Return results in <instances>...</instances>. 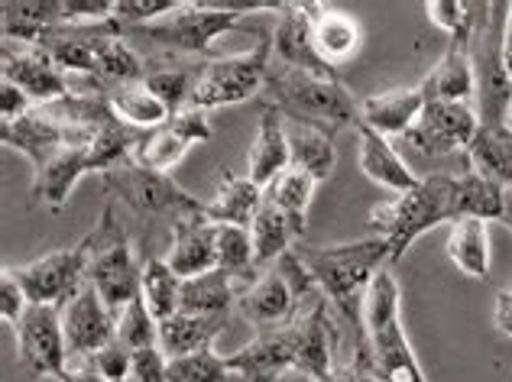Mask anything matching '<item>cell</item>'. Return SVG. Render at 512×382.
<instances>
[{"instance_id": "1", "label": "cell", "mask_w": 512, "mask_h": 382, "mask_svg": "<svg viewBox=\"0 0 512 382\" xmlns=\"http://www.w3.org/2000/svg\"><path fill=\"white\" fill-rule=\"evenodd\" d=\"M292 253L299 256V263L318 285V292L328 298V305L354 324V347H370L367 334H363V302H367L373 279L383 269H393L389 243L383 237H367L338 243V247H312V243L299 240Z\"/></svg>"}, {"instance_id": "2", "label": "cell", "mask_w": 512, "mask_h": 382, "mask_svg": "<svg viewBox=\"0 0 512 382\" xmlns=\"http://www.w3.org/2000/svg\"><path fill=\"white\" fill-rule=\"evenodd\" d=\"M263 107H276L289 124H305L325 133L357 127L360 120V104L350 98L338 75L299 72L279 62L269 68Z\"/></svg>"}, {"instance_id": "3", "label": "cell", "mask_w": 512, "mask_h": 382, "mask_svg": "<svg viewBox=\"0 0 512 382\" xmlns=\"http://www.w3.org/2000/svg\"><path fill=\"white\" fill-rule=\"evenodd\" d=\"M454 221V175L448 172H431L406 195H393L370 211V227L389 243L393 266L422 234Z\"/></svg>"}, {"instance_id": "4", "label": "cell", "mask_w": 512, "mask_h": 382, "mask_svg": "<svg viewBox=\"0 0 512 382\" xmlns=\"http://www.w3.org/2000/svg\"><path fill=\"white\" fill-rule=\"evenodd\" d=\"M363 334L380 382H428L402 327V292L393 269H383L370 285L363 302Z\"/></svg>"}, {"instance_id": "5", "label": "cell", "mask_w": 512, "mask_h": 382, "mask_svg": "<svg viewBox=\"0 0 512 382\" xmlns=\"http://www.w3.org/2000/svg\"><path fill=\"white\" fill-rule=\"evenodd\" d=\"M506 26L509 4H477V26L470 39V62H474V107L480 127H503L506 104L512 98V81L506 72Z\"/></svg>"}, {"instance_id": "6", "label": "cell", "mask_w": 512, "mask_h": 382, "mask_svg": "<svg viewBox=\"0 0 512 382\" xmlns=\"http://www.w3.org/2000/svg\"><path fill=\"white\" fill-rule=\"evenodd\" d=\"M91 263H88V285L104 298L107 311L120 318L143 295V263H137L133 247L124 227L114 221V204H107L101 224L91 230Z\"/></svg>"}, {"instance_id": "7", "label": "cell", "mask_w": 512, "mask_h": 382, "mask_svg": "<svg viewBox=\"0 0 512 382\" xmlns=\"http://www.w3.org/2000/svg\"><path fill=\"white\" fill-rule=\"evenodd\" d=\"M269 68H273V36H260V43L237 56H214L195 72L192 104L198 111L244 104L263 94Z\"/></svg>"}, {"instance_id": "8", "label": "cell", "mask_w": 512, "mask_h": 382, "mask_svg": "<svg viewBox=\"0 0 512 382\" xmlns=\"http://www.w3.org/2000/svg\"><path fill=\"white\" fill-rule=\"evenodd\" d=\"M308 292H318V285L299 263V256L289 250L276 266H269L263 276L253 279L250 289L237 298V308L244 311L250 324L260 327V334L279 331L305 311L302 298Z\"/></svg>"}, {"instance_id": "9", "label": "cell", "mask_w": 512, "mask_h": 382, "mask_svg": "<svg viewBox=\"0 0 512 382\" xmlns=\"http://www.w3.org/2000/svg\"><path fill=\"white\" fill-rule=\"evenodd\" d=\"M91 247H94V240L91 234H85L75 247H62L39 259H30V263H23V266H10V272L23 285L30 305L65 308L69 298L88 282Z\"/></svg>"}, {"instance_id": "10", "label": "cell", "mask_w": 512, "mask_h": 382, "mask_svg": "<svg viewBox=\"0 0 512 382\" xmlns=\"http://www.w3.org/2000/svg\"><path fill=\"white\" fill-rule=\"evenodd\" d=\"M104 182L111 185L120 201L137 214H169L172 221L188 214H205L208 201H198L195 195H188L182 185H175L166 172L146 169L137 159H124L104 175Z\"/></svg>"}, {"instance_id": "11", "label": "cell", "mask_w": 512, "mask_h": 382, "mask_svg": "<svg viewBox=\"0 0 512 382\" xmlns=\"http://www.w3.org/2000/svg\"><path fill=\"white\" fill-rule=\"evenodd\" d=\"M13 344L23 370L33 379L62 382L69 373V344L62 331V308L56 305H30L23 321L13 327Z\"/></svg>"}, {"instance_id": "12", "label": "cell", "mask_w": 512, "mask_h": 382, "mask_svg": "<svg viewBox=\"0 0 512 382\" xmlns=\"http://www.w3.org/2000/svg\"><path fill=\"white\" fill-rule=\"evenodd\" d=\"M240 20L244 17H237V13L211 10L205 0H182L179 10H172L169 17H163L159 23L143 26L140 33L166 49L208 56L211 46L218 43L224 33H231Z\"/></svg>"}, {"instance_id": "13", "label": "cell", "mask_w": 512, "mask_h": 382, "mask_svg": "<svg viewBox=\"0 0 512 382\" xmlns=\"http://www.w3.org/2000/svg\"><path fill=\"white\" fill-rule=\"evenodd\" d=\"M480 130V114L474 104L464 101H428L415 127L402 136L415 153L444 159L454 153H467Z\"/></svg>"}, {"instance_id": "14", "label": "cell", "mask_w": 512, "mask_h": 382, "mask_svg": "<svg viewBox=\"0 0 512 382\" xmlns=\"http://www.w3.org/2000/svg\"><path fill=\"white\" fill-rule=\"evenodd\" d=\"M211 140V120L208 111H198V107H185V111L172 114L163 127L140 133L137 146H133V159L146 169L166 172L175 169L185 159V153L198 143Z\"/></svg>"}, {"instance_id": "15", "label": "cell", "mask_w": 512, "mask_h": 382, "mask_svg": "<svg viewBox=\"0 0 512 382\" xmlns=\"http://www.w3.org/2000/svg\"><path fill=\"white\" fill-rule=\"evenodd\" d=\"M62 331L65 344H69V363L91 360L94 353L117 340V318L107 311L94 285L85 282L62 308Z\"/></svg>"}, {"instance_id": "16", "label": "cell", "mask_w": 512, "mask_h": 382, "mask_svg": "<svg viewBox=\"0 0 512 382\" xmlns=\"http://www.w3.org/2000/svg\"><path fill=\"white\" fill-rule=\"evenodd\" d=\"M234 382H276L286 370L299 366V331L295 321L279 331H263L247 347L227 357Z\"/></svg>"}, {"instance_id": "17", "label": "cell", "mask_w": 512, "mask_h": 382, "mask_svg": "<svg viewBox=\"0 0 512 382\" xmlns=\"http://www.w3.org/2000/svg\"><path fill=\"white\" fill-rule=\"evenodd\" d=\"M0 78L23 88L26 98H30L36 107L52 104V101L65 98V94H72L69 75H65L39 46L4 43V52H0Z\"/></svg>"}, {"instance_id": "18", "label": "cell", "mask_w": 512, "mask_h": 382, "mask_svg": "<svg viewBox=\"0 0 512 382\" xmlns=\"http://www.w3.org/2000/svg\"><path fill=\"white\" fill-rule=\"evenodd\" d=\"M166 263L182 282L218 269V224H211L205 214H188L172 221V247L166 253Z\"/></svg>"}, {"instance_id": "19", "label": "cell", "mask_w": 512, "mask_h": 382, "mask_svg": "<svg viewBox=\"0 0 512 382\" xmlns=\"http://www.w3.org/2000/svg\"><path fill=\"white\" fill-rule=\"evenodd\" d=\"M269 36H273V62L286 65V68H299V72L338 75L325 59L318 56L305 4H292V0H286L279 10L276 30Z\"/></svg>"}, {"instance_id": "20", "label": "cell", "mask_w": 512, "mask_h": 382, "mask_svg": "<svg viewBox=\"0 0 512 382\" xmlns=\"http://www.w3.org/2000/svg\"><path fill=\"white\" fill-rule=\"evenodd\" d=\"M470 39L474 33H461L448 39V49L438 59V65L419 81L428 101H464L474 104V62H470Z\"/></svg>"}, {"instance_id": "21", "label": "cell", "mask_w": 512, "mask_h": 382, "mask_svg": "<svg viewBox=\"0 0 512 382\" xmlns=\"http://www.w3.org/2000/svg\"><path fill=\"white\" fill-rule=\"evenodd\" d=\"M289 166H292V153H289L286 117H282L276 107H263L250 156H247V179L260 188H269Z\"/></svg>"}, {"instance_id": "22", "label": "cell", "mask_w": 512, "mask_h": 382, "mask_svg": "<svg viewBox=\"0 0 512 382\" xmlns=\"http://www.w3.org/2000/svg\"><path fill=\"white\" fill-rule=\"evenodd\" d=\"M354 130L360 136V149H357L360 169L373 185L393 191V195H406V191L419 185V175L406 166V159L396 153V146L389 136L370 130L367 124H360V120Z\"/></svg>"}, {"instance_id": "23", "label": "cell", "mask_w": 512, "mask_h": 382, "mask_svg": "<svg viewBox=\"0 0 512 382\" xmlns=\"http://www.w3.org/2000/svg\"><path fill=\"white\" fill-rule=\"evenodd\" d=\"M425 111V91L422 85H406V88H393V91H380L370 94V98L360 101V124H367L370 130L383 133V136H406L415 120Z\"/></svg>"}, {"instance_id": "24", "label": "cell", "mask_w": 512, "mask_h": 382, "mask_svg": "<svg viewBox=\"0 0 512 382\" xmlns=\"http://www.w3.org/2000/svg\"><path fill=\"white\" fill-rule=\"evenodd\" d=\"M305 13H308V23H312V39H315L318 56L325 59L331 68H338L341 62L357 56L363 33H360V23L354 17H347L344 10L315 4V0H308Z\"/></svg>"}, {"instance_id": "25", "label": "cell", "mask_w": 512, "mask_h": 382, "mask_svg": "<svg viewBox=\"0 0 512 382\" xmlns=\"http://www.w3.org/2000/svg\"><path fill=\"white\" fill-rule=\"evenodd\" d=\"M56 26H62V0H7L0 4L4 43L39 46Z\"/></svg>"}, {"instance_id": "26", "label": "cell", "mask_w": 512, "mask_h": 382, "mask_svg": "<svg viewBox=\"0 0 512 382\" xmlns=\"http://www.w3.org/2000/svg\"><path fill=\"white\" fill-rule=\"evenodd\" d=\"M260 204H263L260 185L250 182L247 175L244 179H237V175L224 172L218 179L214 198L205 204V217L218 227H247L250 230L256 211H260Z\"/></svg>"}, {"instance_id": "27", "label": "cell", "mask_w": 512, "mask_h": 382, "mask_svg": "<svg viewBox=\"0 0 512 382\" xmlns=\"http://www.w3.org/2000/svg\"><path fill=\"white\" fill-rule=\"evenodd\" d=\"M227 318H208V315H188V311H175L172 318L159 321V347L169 360L188 357L205 347H214L221 337Z\"/></svg>"}, {"instance_id": "28", "label": "cell", "mask_w": 512, "mask_h": 382, "mask_svg": "<svg viewBox=\"0 0 512 382\" xmlns=\"http://www.w3.org/2000/svg\"><path fill=\"white\" fill-rule=\"evenodd\" d=\"M240 295H244V289H240L224 269H211L205 276L182 282L179 311H188V315H208V318H227V311L237 305Z\"/></svg>"}, {"instance_id": "29", "label": "cell", "mask_w": 512, "mask_h": 382, "mask_svg": "<svg viewBox=\"0 0 512 382\" xmlns=\"http://www.w3.org/2000/svg\"><path fill=\"white\" fill-rule=\"evenodd\" d=\"M506 185L490 182L474 169L454 175V217H477V221H503Z\"/></svg>"}, {"instance_id": "30", "label": "cell", "mask_w": 512, "mask_h": 382, "mask_svg": "<svg viewBox=\"0 0 512 382\" xmlns=\"http://www.w3.org/2000/svg\"><path fill=\"white\" fill-rule=\"evenodd\" d=\"M451 263L474 279H490V224L477 217H461L448 234Z\"/></svg>"}, {"instance_id": "31", "label": "cell", "mask_w": 512, "mask_h": 382, "mask_svg": "<svg viewBox=\"0 0 512 382\" xmlns=\"http://www.w3.org/2000/svg\"><path fill=\"white\" fill-rule=\"evenodd\" d=\"M250 240H253L256 266H266V269L273 263H279V259L299 243L292 221L266 195H263L260 211H256V217H253V224H250Z\"/></svg>"}, {"instance_id": "32", "label": "cell", "mask_w": 512, "mask_h": 382, "mask_svg": "<svg viewBox=\"0 0 512 382\" xmlns=\"http://www.w3.org/2000/svg\"><path fill=\"white\" fill-rule=\"evenodd\" d=\"M107 101H111L114 107V114L124 120V124L130 130H156V127H163L166 120L172 117L166 111V104L156 98V94L150 91V85H146V78L143 81H130V85H117L107 91Z\"/></svg>"}, {"instance_id": "33", "label": "cell", "mask_w": 512, "mask_h": 382, "mask_svg": "<svg viewBox=\"0 0 512 382\" xmlns=\"http://www.w3.org/2000/svg\"><path fill=\"white\" fill-rule=\"evenodd\" d=\"M467 169L509 188L512 182V133L506 127H480L467 146Z\"/></svg>"}, {"instance_id": "34", "label": "cell", "mask_w": 512, "mask_h": 382, "mask_svg": "<svg viewBox=\"0 0 512 382\" xmlns=\"http://www.w3.org/2000/svg\"><path fill=\"white\" fill-rule=\"evenodd\" d=\"M289 153H292V166L312 175L315 182H328L334 172V162H338V153H334V140L331 133L305 127V124H289Z\"/></svg>"}, {"instance_id": "35", "label": "cell", "mask_w": 512, "mask_h": 382, "mask_svg": "<svg viewBox=\"0 0 512 382\" xmlns=\"http://www.w3.org/2000/svg\"><path fill=\"white\" fill-rule=\"evenodd\" d=\"M315 188H318V182L312 179V175L302 172V169H295V166H289L273 185L263 188V195L292 221L295 237H299V240H305L308 204H312V198H315Z\"/></svg>"}, {"instance_id": "36", "label": "cell", "mask_w": 512, "mask_h": 382, "mask_svg": "<svg viewBox=\"0 0 512 382\" xmlns=\"http://www.w3.org/2000/svg\"><path fill=\"white\" fill-rule=\"evenodd\" d=\"M143 302L153 311L156 321H166L179 311L182 279L175 276L166 259H146L143 263Z\"/></svg>"}, {"instance_id": "37", "label": "cell", "mask_w": 512, "mask_h": 382, "mask_svg": "<svg viewBox=\"0 0 512 382\" xmlns=\"http://www.w3.org/2000/svg\"><path fill=\"white\" fill-rule=\"evenodd\" d=\"M218 269H224L244 292L253 285L256 253L247 227H218Z\"/></svg>"}, {"instance_id": "38", "label": "cell", "mask_w": 512, "mask_h": 382, "mask_svg": "<svg viewBox=\"0 0 512 382\" xmlns=\"http://www.w3.org/2000/svg\"><path fill=\"white\" fill-rule=\"evenodd\" d=\"M169 382H234L227 357L214 347H205L188 357L169 360Z\"/></svg>"}, {"instance_id": "39", "label": "cell", "mask_w": 512, "mask_h": 382, "mask_svg": "<svg viewBox=\"0 0 512 382\" xmlns=\"http://www.w3.org/2000/svg\"><path fill=\"white\" fill-rule=\"evenodd\" d=\"M117 340L127 350H146L159 344V321L153 318V311L146 308L143 295L137 302H130V308L117 318Z\"/></svg>"}, {"instance_id": "40", "label": "cell", "mask_w": 512, "mask_h": 382, "mask_svg": "<svg viewBox=\"0 0 512 382\" xmlns=\"http://www.w3.org/2000/svg\"><path fill=\"white\" fill-rule=\"evenodd\" d=\"M146 85H150V91L166 104L169 114H179L192 104L195 75L185 72V68H159V72L146 75Z\"/></svg>"}, {"instance_id": "41", "label": "cell", "mask_w": 512, "mask_h": 382, "mask_svg": "<svg viewBox=\"0 0 512 382\" xmlns=\"http://www.w3.org/2000/svg\"><path fill=\"white\" fill-rule=\"evenodd\" d=\"M425 13L438 30L448 33V39L474 33L477 26V4H467V0H431V4H425Z\"/></svg>"}, {"instance_id": "42", "label": "cell", "mask_w": 512, "mask_h": 382, "mask_svg": "<svg viewBox=\"0 0 512 382\" xmlns=\"http://www.w3.org/2000/svg\"><path fill=\"white\" fill-rule=\"evenodd\" d=\"M179 4L182 0H114V20L124 30H143V26L159 23L172 10H179Z\"/></svg>"}, {"instance_id": "43", "label": "cell", "mask_w": 512, "mask_h": 382, "mask_svg": "<svg viewBox=\"0 0 512 382\" xmlns=\"http://www.w3.org/2000/svg\"><path fill=\"white\" fill-rule=\"evenodd\" d=\"M114 20V0H62V26H104Z\"/></svg>"}, {"instance_id": "44", "label": "cell", "mask_w": 512, "mask_h": 382, "mask_svg": "<svg viewBox=\"0 0 512 382\" xmlns=\"http://www.w3.org/2000/svg\"><path fill=\"white\" fill-rule=\"evenodd\" d=\"M88 363L107 382H130V373H133V350H127L124 344H120V340H114V344H107L104 350L94 353Z\"/></svg>"}, {"instance_id": "45", "label": "cell", "mask_w": 512, "mask_h": 382, "mask_svg": "<svg viewBox=\"0 0 512 382\" xmlns=\"http://www.w3.org/2000/svg\"><path fill=\"white\" fill-rule=\"evenodd\" d=\"M26 311H30V298H26L23 285L10 272V266H4V272H0V318L10 327H17Z\"/></svg>"}, {"instance_id": "46", "label": "cell", "mask_w": 512, "mask_h": 382, "mask_svg": "<svg viewBox=\"0 0 512 382\" xmlns=\"http://www.w3.org/2000/svg\"><path fill=\"white\" fill-rule=\"evenodd\" d=\"M133 382H169V357L163 347H146V350H133Z\"/></svg>"}, {"instance_id": "47", "label": "cell", "mask_w": 512, "mask_h": 382, "mask_svg": "<svg viewBox=\"0 0 512 382\" xmlns=\"http://www.w3.org/2000/svg\"><path fill=\"white\" fill-rule=\"evenodd\" d=\"M328 382H380L376 379V370H373L370 347H354V353H350L341 366H334Z\"/></svg>"}, {"instance_id": "48", "label": "cell", "mask_w": 512, "mask_h": 382, "mask_svg": "<svg viewBox=\"0 0 512 382\" xmlns=\"http://www.w3.org/2000/svg\"><path fill=\"white\" fill-rule=\"evenodd\" d=\"M33 101L26 98V91L17 88L13 81H4L0 78V127H7V124H17L20 117H26L33 111Z\"/></svg>"}, {"instance_id": "49", "label": "cell", "mask_w": 512, "mask_h": 382, "mask_svg": "<svg viewBox=\"0 0 512 382\" xmlns=\"http://www.w3.org/2000/svg\"><path fill=\"white\" fill-rule=\"evenodd\" d=\"M493 324L503 337H512V289L496 292L493 302Z\"/></svg>"}, {"instance_id": "50", "label": "cell", "mask_w": 512, "mask_h": 382, "mask_svg": "<svg viewBox=\"0 0 512 382\" xmlns=\"http://www.w3.org/2000/svg\"><path fill=\"white\" fill-rule=\"evenodd\" d=\"M62 382H107V379L94 370L88 360H75V363H69V373H65Z\"/></svg>"}, {"instance_id": "51", "label": "cell", "mask_w": 512, "mask_h": 382, "mask_svg": "<svg viewBox=\"0 0 512 382\" xmlns=\"http://www.w3.org/2000/svg\"><path fill=\"white\" fill-rule=\"evenodd\" d=\"M276 382H321V379L308 376V373H302V370H286V373H282Z\"/></svg>"}, {"instance_id": "52", "label": "cell", "mask_w": 512, "mask_h": 382, "mask_svg": "<svg viewBox=\"0 0 512 382\" xmlns=\"http://www.w3.org/2000/svg\"><path fill=\"white\" fill-rule=\"evenodd\" d=\"M503 56H506V72H509V81H512V30L506 26V49H503Z\"/></svg>"}, {"instance_id": "53", "label": "cell", "mask_w": 512, "mask_h": 382, "mask_svg": "<svg viewBox=\"0 0 512 382\" xmlns=\"http://www.w3.org/2000/svg\"><path fill=\"white\" fill-rule=\"evenodd\" d=\"M503 224L512 230V188H506V204H503Z\"/></svg>"}, {"instance_id": "54", "label": "cell", "mask_w": 512, "mask_h": 382, "mask_svg": "<svg viewBox=\"0 0 512 382\" xmlns=\"http://www.w3.org/2000/svg\"><path fill=\"white\" fill-rule=\"evenodd\" d=\"M503 127L512 133V98H509V104H506V117H503Z\"/></svg>"}, {"instance_id": "55", "label": "cell", "mask_w": 512, "mask_h": 382, "mask_svg": "<svg viewBox=\"0 0 512 382\" xmlns=\"http://www.w3.org/2000/svg\"><path fill=\"white\" fill-rule=\"evenodd\" d=\"M509 188H512V182H509Z\"/></svg>"}, {"instance_id": "56", "label": "cell", "mask_w": 512, "mask_h": 382, "mask_svg": "<svg viewBox=\"0 0 512 382\" xmlns=\"http://www.w3.org/2000/svg\"><path fill=\"white\" fill-rule=\"evenodd\" d=\"M130 382H133V379H130Z\"/></svg>"}]
</instances>
